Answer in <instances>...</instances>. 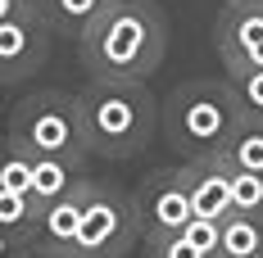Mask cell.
Returning <instances> with one entry per match:
<instances>
[{"label": "cell", "instance_id": "1", "mask_svg": "<svg viewBox=\"0 0 263 258\" xmlns=\"http://www.w3.org/2000/svg\"><path fill=\"white\" fill-rule=\"evenodd\" d=\"M168 54V18L155 0H109L78 32V59L91 77L145 82Z\"/></svg>", "mask_w": 263, "mask_h": 258}, {"label": "cell", "instance_id": "2", "mask_svg": "<svg viewBox=\"0 0 263 258\" xmlns=\"http://www.w3.org/2000/svg\"><path fill=\"white\" fill-rule=\"evenodd\" d=\"M78 113L86 150L109 163L136 158L159 127V100L145 82L127 77H91L78 91Z\"/></svg>", "mask_w": 263, "mask_h": 258}, {"label": "cell", "instance_id": "3", "mask_svg": "<svg viewBox=\"0 0 263 258\" xmlns=\"http://www.w3.org/2000/svg\"><path fill=\"white\" fill-rule=\"evenodd\" d=\"M245 118L240 113V100L232 91V82L222 77H195L182 82L168 100L159 104V123H163V136L168 145L182 158H200V154H218L227 145V136L236 131V123Z\"/></svg>", "mask_w": 263, "mask_h": 258}, {"label": "cell", "instance_id": "4", "mask_svg": "<svg viewBox=\"0 0 263 258\" xmlns=\"http://www.w3.org/2000/svg\"><path fill=\"white\" fill-rule=\"evenodd\" d=\"M9 141L27 154H59L86 163V136H82L78 95L68 91H32L9 109Z\"/></svg>", "mask_w": 263, "mask_h": 258}, {"label": "cell", "instance_id": "5", "mask_svg": "<svg viewBox=\"0 0 263 258\" xmlns=\"http://www.w3.org/2000/svg\"><path fill=\"white\" fill-rule=\"evenodd\" d=\"M141 240V222H136V204L127 190H118L114 181L86 177L82 190V222L78 240L68 258H127Z\"/></svg>", "mask_w": 263, "mask_h": 258}, {"label": "cell", "instance_id": "6", "mask_svg": "<svg viewBox=\"0 0 263 258\" xmlns=\"http://www.w3.org/2000/svg\"><path fill=\"white\" fill-rule=\"evenodd\" d=\"M132 204H136V222H141V240H155V235H173L182 231L186 222L195 217L191 208V190H186L182 168H159L132 190Z\"/></svg>", "mask_w": 263, "mask_h": 258}, {"label": "cell", "instance_id": "7", "mask_svg": "<svg viewBox=\"0 0 263 258\" xmlns=\"http://www.w3.org/2000/svg\"><path fill=\"white\" fill-rule=\"evenodd\" d=\"M54 32L46 27V18L32 9V14H14V18H0V86H18L27 82L50 54Z\"/></svg>", "mask_w": 263, "mask_h": 258}, {"label": "cell", "instance_id": "8", "mask_svg": "<svg viewBox=\"0 0 263 258\" xmlns=\"http://www.w3.org/2000/svg\"><path fill=\"white\" fill-rule=\"evenodd\" d=\"M213 46L227 73L236 68H263V0L254 5H222L213 23Z\"/></svg>", "mask_w": 263, "mask_h": 258}, {"label": "cell", "instance_id": "9", "mask_svg": "<svg viewBox=\"0 0 263 258\" xmlns=\"http://www.w3.org/2000/svg\"><path fill=\"white\" fill-rule=\"evenodd\" d=\"M182 177H186V190H191V208H195L200 217L222 222V217L232 213V168H227L222 154L186 158Z\"/></svg>", "mask_w": 263, "mask_h": 258}, {"label": "cell", "instance_id": "10", "mask_svg": "<svg viewBox=\"0 0 263 258\" xmlns=\"http://www.w3.org/2000/svg\"><path fill=\"white\" fill-rule=\"evenodd\" d=\"M82 190H86V177H82L68 195H59L54 204L41 208V227H36V240H32L41 254L68 258L73 240H78V222H82Z\"/></svg>", "mask_w": 263, "mask_h": 258}, {"label": "cell", "instance_id": "11", "mask_svg": "<svg viewBox=\"0 0 263 258\" xmlns=\"http://www.w3.org/2000/svg\"><path fill=\"white\" fill-rule=\"evenodd\" d=\"M86 177V163L78 158H59V154H32V200L46 208L59 195H68L78 181Z\"/></svg>", "mask_w": 263, "mask_h": 258}, {"label": "cell", "instance_id": "12", "mask_svg": "<svg viewBox=\"0 0 263 258\" xmlns=\"http://www.w3.org/2000/svg\"><path fill=\"white\" fill-rule=\"evenodd\" d=\"M105 5H109V0H36V14L46 18V27H50L54 36L78 41V32L91 23Z\"/></svg>", "mask_w": 263, "mask_h": 258}, {"label": "cell", "instance_id": "13", "mask_svg": "<svg viewBox=\"0 0 263 258\" xmlns=\"http://www.w3.org/2000/svg\"><path fill=\"white\" fill-rule=\"evenodd\" d=\"M218 254L222 258H250L263 254V217H250V213H227L218 222Z\"/></svg>", "mask_w": 263, "mask_h": 258}, {"label": "cell", "instance_id": "14", "mask_svg": "<svg viewBox=\"0 0 263 258\" xmlns=\"http://www.w3.org/2000/svg\"><path fill=\"white\" fill-rule=\"evenodd\" d=\"M232 168H245V172H263V118H240L236 131L227 136V145L218 150Z\"/></svg>", "mask_w": 263, "mask_h": 258}, {"label": "cell", "instance_id": "15", "mask_svg": "<svg viewBox=\"0 0 263 258\" xmlns=\"http://www.w3.org/2000/svg\"><path fill=\"white\" fill-rule=\"evenodd\" d=\"M0 227L23 240H36V227H41V204L27 195V190H5L0 186Z\"/></svg>", "mask_w": 263, "mask_h": 258}, {"label": "cell", "instance_id": "16", "mask_svg": "<svg viewBox=\"0 0 263 258\" xmlns=\"http://www.w3.org/2000/svg\"><path fill=\"white\" fill-rule=\"evenodd\" d=\"M0 186H5V190H27V195H32V154L18 150L9 136L0 141Z\"/></svg>", "mask_w": 263, "mask_h": 258}, {"label": "cell", "instance_id": "17", "mask_svg": "<svg viewBox=\"0 0 263 258\" xmlns=\"http://www.w3.org/2000/svg\"><path fill=\"white\" fill-rule=\"evenodd\" d=\"M232 208L236 213H250V217H263V172L232 168Z\"/></svg>", "mask_w": 263, "mask_h": 258}, {"label": "cell", "instance_id": "18", "mask_svg": "<svg viewBox=\"0 0 263 258\" xmlns=\"http://www.w3.org/2000/svg\"><path fill=\"white\" fill-rule=\"evenodd\" d=\"M227 82H232V91L240 100V113L263 118V68H236V73H227Z\"/></svg>", "mask_w": 263, "mask_h": 258}, {"label": "cell", "instance_id": "19", "mask_svg": "<svg viewBox=\"0 0 263 258\" xmlns=\"http://www.w3.org/2000/svg\"><path fill=\"white\" fill-rule=\"evenodd\" d=\"M145 258H213V254H204L195 240H186V231H173L145 240Z\"/></svg>", "mask_w": 263, "mask_h": 258}, {"label": "cell", "instance_id": "20", "mask_svg": "<svg viewBox=\"0 0 263 258\" xmlns=\"http://www.w3.org/2000/svg\"><path fill=\"white\" fill-rule=\"evenodd\" d=\"M27 245H32V240H23V235H14V231L0 227V258H23Z\"/></svg>", "mask_w": 263, "mask_h": 258}, {"label": "cell", "instance_id": "21", "mask_svg": "<svg viewBox=\"0 0 263 258\" xmlns=\"http://www.w3.org/2000/svg\"><path fill=\"white\" fill-rule=\"evenodd\" d=\"M36 0H0V18H14V14H32Z\"/></svg>", "mask_w": 263, "mask_h": 258}, {"label": "cell", "instance_id": "22", "mask_svg": "<svg viewBox=\"0 0 263 258\" xmlns=\"http://www.w3.org/2000/svg\"><path fill=\"white\" fill-rule=\"evenodd\" d=\"M23 258H54V254H41L36 245H27V249H23Z\"/></svg>", "mask_w": 263, "mask_h": 258}, {"label": "cell", "instance_id": "23", "mask_svg": "<svg viewBox=\"0 0 263 258\" xmlns=\"http://www.w3.org/2000/svg\"><path fill=\"white\" fill-rule=\"evenodd\" d=\"M222 5H254V0H222Z\"/></svg>", "mask_w": 263, "mask_h": 258}, {"label": "cell", "instance_id": "24", "mask_svg": "<svg viewBox=\"0 0 263 258\" xmlns=\"http://www.w3.org/2000/svg\"><path fill=\"white\" fill-rule=\"evenodd\" d=\"M250 258H263V254H250Z\"/></svg>", "mask_w": 263, "mask_h": 258}]
</instances>
